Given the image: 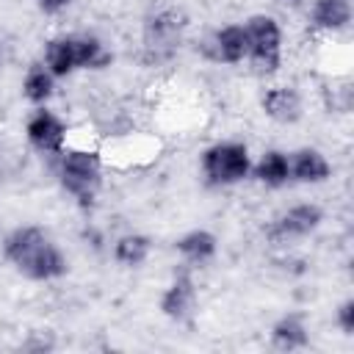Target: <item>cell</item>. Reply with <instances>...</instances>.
<instances>
[{
  "label": "cell",
  "instance_id": "cell-1",
  "mask_svg": "<svg viewBox=\"0 0 354 354\" xmlns=\"http://www.w3.org/2000/svg\"><path fill=\"white\" fill-rule=\"evenodd\" d=\"M3 257L33 282H53L69 271V260L61 246L36 224L14 227L3 238Z\"/></svg>",
  "mask_w": 354,
  "mask_h": 354
},
{
  "label": "cell",
  "instance_id": "cell-2",
  "mask_svg": "<svg viewBox=\"0 0 354 354\" xmlns=\"http://www.w3.org/2000/svg\"><path fill=\"white\" fill-rule=\"evenodd\" d=\"M58 180H61V188L77 205L91 207L97 202L100 188H102V158H100V152H94V149L61 152Z\"/></svg>",
  "mask_w": 354,
  "mask_h": 354
},
{
  "label": "cell",
  "instance_id": "cell-3",
  "mask_svg": "<svg viewBox=\"0 0 354 354\" xmlns=\"http://www.w3.org/2000/svg\"><path fill=\"white\" fill-rule=\"evenodd\" d=\"M199 169L207 185L216 188L238 185L252 174L249 147L241 141H216L199 155Z\"/></svg>",
  "mask_w": 354,
  "mask_h": 354
},
{
  "label": "cell",
  "instance_id": "cell-4",
  "mask_svg": "<svg viewBox=\"0 0 354 354\" xmlns=\"http://www.w3.org/2000/svg\"><path fill=\"white\" fill-rule=\"evenodd\" d=\"M249 55L246 61L257 75H274L282 66V28L271 14H252L246 22Z\"/></svg>",
  "mask_w": 354,
  "mask_h": 354
},
{
  "label": "cell",
  "instance_id": "cell-5",
  "mask_svg": "<svg viewBox=\"0 0 354 354\" xmlns=\"http://www.w3.org/2000/svg\"><path fill=\"white\" fill-rule=\"evenodd\" d=\"M185 30V17L177 8H160L147 17L144 22V61L147 64H163L169 61Z\"/></svg>",
  "mask_w": 354,
  "mask_h": 354
},
{
  "label": "cell",
  "instance_id": "cell-6",
  "mask_svg": "<svg viewBox=\"0 0 354 354\" xmlns=\"http://www.w3.org/2000/svg\"><path fill=\"white\" fill-rule=\"evenodd\" d=\"M324 221V210L315 202H301L293 205L288 210H282L268 227H266V238L271 243H290L299 238L313 235Z\"/></svg>",
  "mask_w": 354,
  "mask_h": 354
},
{
  "label": "cell",
  "instance_id": "cell-7",
  "mask_svg": "<svg viewBox=\"0 0 354 354\" xmlns=\"http://www.w3.org/2000/svg\"><path fill=\"white\" fill-rule=\"evenodd\" d=\"M25 138L33 149L44 155H61L66 147V124L55 111L39 105L25 122Z\"/></svg>",
  "mask_w": 354,
  "mask_h": 354
},
{
  "label": "cell",
  "instance_id": "cell-8",
  "mask_svg": "<svg viewBox=\"0 0 354 354\" xmlns=\"http://www.w3.org/2000/svg\"><path fill=\"white\" fill-rule=\"evenodd\" d=\"M205 53H207V58H213L216 64H227V66L243 64L246 55H249L246 28L238 25V22H232V25H224V28L213 30L210 39L205 41Z\"/></svg>",
  "mask_w": 354,
  "mask_h": 354
},
{
  "label": "cell",
  "instance_id": "cell-9",
  "mask_svg": "<svg viewBox=\"0 0 354 354\" xmlns=\"http://www.w3.org/2000/svg\"><path fill=\"white\" fill-rule=\"evenodd\" d=\"M196 299H199V296H196V285H194L191 274H177V277L163 288L158 307H160V313H163L169 321L183 324V321H188V318L194 315Z\"/></svg>",
  "mask_w": 354,
  "mask_h": 354
},
{
  "label": "cell",
  "instance_id": "cell-10",
  "mask_svg": "<svg viewBox=\"0 0 354 354\" xmlns=\"http://www.w3.org/2000/svg\"><path fill=\"white\" fill-rule=\"evenodd\" d=\"M288 163H290V183H299V185H321L332 177L329 158L315 147L293 149L288 155Z\"/></svg>",
  "mask_w": 354,
  "mask_h": 354
},
{
  "label": "cell",
  "instance_id": "cell-11",
  "mask_svg": "<svg viewBox=\"0 0 354 354\" xmlns=\"http://www.w3.org/2000/svg\"><path fill=\"white\" fill-rule=\"evenodd\" d=\"M260 105H263V113L277 124H296L304 113V102L296 86H271L263 94Z\"/></svg>",
  "mask_w": 354,
  "mask_h": 354
},
{
  "label": "cell",
  "instance_id": "cell-12",
  "mask_svg": "<svg viewBox=\"0 0 354 354\" xmlns=\"http://www.w3.org/2000/svg\"><path fill=\"white\" fill-rule=\"evenodd\" d=\"M271 346L277 351H299L310 346V329L301 313H285L271 324Z\"/></svg>",
  "mask_w": 354,
  "mask_h": 354
},
{
  "label": "cell",
  "instance_id": "cell-13",
  "mask_svg": "<svg viewBox=\"0 0 354 354\" xmlns=\"http://www.w3.org/2000/svg\"><path fill=\"white\" fill-rule=\"evenodd\" d=\"M174 249L180 252V257H183L185 263H191V266H205V263H210V260L216 257V252H218V238H216L210 230L196 227V230L183 232V235L174 241Z\"/></svg>",
  "mask_w": 354,
  "mask_h": 354
},
{
  "label": "cell",
  "instance_id": "cell-14",
  "mask_svg": "<svg viewBox=\"0 0 354 354\" xmlns=\"http://www.w3.org/2000/svg\"><path fill=\"white\" fill-rule=\"evenodd\" d=\"M260 185L266 188H282L290 183V163H288V152L282 149H266L257 160H252V174Z\"/></svg>",
  "mask_w": 354,
  "mask_h": 354
},
{
  "label": "cell",
  "instance_id": "cell-15",
  "mask_svg": "<svg viewBox=\"0 0 354 354\" xmlns=\"http://www.w3.org/2000/svg\"><path fill=\"white\" fill-rule=\"evenodd\" d=\"M351 22V3L348 0H313L310 25L321 33H337Z\"/></svg>",
  "mask_w": 354,
  "mask_h": 354
},
{
  "label": "cell",
  "instance_id": "cell-16",
  "mask_svg": "<svg viewBox=\"0 0 354 354\" xmlns=\"http://www.w3.org/2000/svg\"><path fill=\"white\" fill-rule=\"evenodd\" d=\"M152 252V241L144 232H124L113 241V260L124 268H138L147 263Z\"/></svg>",
  "mask_w": 354,
  "mask_h": 354
},
{
  "label": "cell",
  "instance_id": "cell-17",
  "mask_svg": "<svg viewBox=\"0 0 354 354\" xmlns=\"http://www.w3.org/2000/svg\"><path fill=\"white\" fill-rule=\"evenodd\" d=\"M72 47H75L77 69H105L113 61L108 47L91 33H72Z\"/></svg>",
  "mask_w": 354,
  "mask_h": 354
},
{
  "label": "cell",
  "instance_id": "cell-18",
  "mask_svg": "<svg viewBox=\"0 0 354 354\" xmlns=\"http://www.w3.org/2000/svg\"><path fill=\"white\" fill-rule=\"evenodd\" d=\"M55 75L44 66V64H33L28 72H25V77H22V97L30 102V105H47L50 100H53V94H55Z\"/></svg>",
  "mask_w": 354,
  "mask_h": 354
},
{
  "label": "cell",
  "instance_id": "cell-19",
  "mask_svg": "<svg viewBox=\"0 0 354 354\" xmlns=\"http://www.w3.org/2000/svg\"><path fill=\"white\" fill-rule=\"evenodd\" d=\"M44 66L55 75V77H69L72 72H77L75 64V47H72V33L69 36H55L44 44Z\"/></svg>",
  "mask_w": 354,
  "mask_h": 354
},
{
  "label": "cell",
  "instance_id": "cell-20",
  "mask_svg": "<svg viewBox=\"0 0 354 354\" xmlns=\"http://www.w3.org/2000/svg\"><path fill=\"white\" fill-rule=\"evenodd\" d=\"M335 326L343 335H348V337L354 335V299L351 296L337 304V310H335Z\"/></svg>",
  "mask_w": 354,
  "mask_h": 354
},
{
  "label": "cell",
  "instance_id": "cell-21",
  "mask_svg": "<svg viewBox=\"0 0 354 354\" xmlns=\"http://www.w3.org/2000/svg\"><path fill=\"white\" fill-rule=\"evenodd\" d=\"M36 6H39L44 14H61L64 8L72 6V0H36Z\"/></svg>",
  "mask_w": 354,
  "mask_h": 354
},
{
  "label": "cell",
  "instance_id": "cell-22",
  "mask_svg": "<svg viewBox=\"0 0 354 354\" xmlns=\"http://www.w3.org/2000/svg\"><path fill=\"white\" fill-rule=\"evenodd\" d=\"M0 61H3V44H0Z\"/></svg>",
  "mask_w": 354,
  "mask_h": 354
},
{
  "label": "cell",
  "instance_id": "cell-23",
  "mask_svg": "<svg viewBox=\"0 0 354 354\" xmlns=\"http://www.w3.org/2000/svg\"><path fill=\"white\" fill-rule=\"evenodd\" d=\"M285 3H299V0H285Z\"/></svg>",
  "mask_w": 354,
  "mask_h": 354
}]
</instances>
